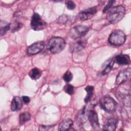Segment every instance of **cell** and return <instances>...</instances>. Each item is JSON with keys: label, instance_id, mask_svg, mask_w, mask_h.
<instances>
[{"label": "cell", "instance_id": "obj_1", "mask_svg": "<svg viewBox=\"0 0 131 131\" xmlns=\"http://www.w3.org/2000/svg\"><path fill=\"white\" fill-rule=\"evenodd\" d=\"M108 11L107 19L111 24H116L120 21L125 13V8L122 5L111 8Z\"/></svg>", "mask_w": 131, "mask_h": 131}, {"label": "cell", "instance_id": "obj_2", "mask_svg": "<svg viewBox=\"0 0 131 131\" xmlns=\"http://www.w3.org/2000/svg\"><path fill=\"white\" fill-rule=\"evenodd\" d=\"M66 45L65 40L60 37H53L48 41L47 48L53 54H56L62 51Z\"/></svg>", "mask_w": 131, "mask_h": 131}, {"label": "cell", "instance_id": "obj_3", "mask_svg": "<svg viewBox=\"0 0 131 131\" xmlns=\"http://www.w3.org/2000/svg\"><path fill=\"white\" fill-rule=\"evenodd\" d=\"M126 40V35L121 30H116L114 31L110 35L108 41L113 46H119L123 45Z\"/></svg>", "mask_w": 131, "mask_h": 131}, {"label": "cell", "instance_id": "obj_4", "mask_svg": "<svg viewBox=\"0 0 131 131\" xmlns=\"http://www.w3.org/2000/svg\"><path fill=\"white\" fill-rule=\"evenodd\" d=\"M100 105L104 111L112 113L115 111L117 107L116 101L109 96H105L100 101Z\"/></svg>", "mask_w": 131, "mask_h": 131}, {"label": "cell", "instance_id": "obj_5", "mask_svg": "<svg viewBox=\"0 0 131 131\" xmlns=\"http://www.w3.org/2000/svg\"><path fill=\"white\" fill-rule=\"evenodd\" d=\"M89 28L84 25H78L74 27L69 32L71 38L76 39L84 36L89 31Z\"/></svg>", "mask_w": 131, "mask_h": 131}, {"label": "cell", "instance_id": "obj_6", "mask_svg": "<svg viewBox=\"0 0 131 131\" xmlns=\"http://www.w3.org/2000/svg\"><path fill=\"white\" fill-rule=\"evenodd\" d=\"M46 26L45 21L42 19L41 16L36 13L33 14L31 20V26L35 31H39L43 29Z\"/></svg>", "mask_w": 131, "mask_h": 131}, {"label": "cell", "instance_id": "obj_7", "mask_svg": "<svg viewBox=\"0 0 131 131\" xmlns=\"http://www.w3.org/2000/svg\"><path fill=\"white\" fill-rule=\"evenodd\" d=\"M130 76L131 69L130 68H126L119 73L116 77V83L118 85L121 84L129 80L130 78Z\"/></svg>", "mask_w": 131, "mask_h": 131}, {"label": "cell", "instance_id": "obj_8", "mask_svg": "<svg viewBox=\"0 0 131 131\" xmlns=\"http://www.w3.org/2000/svg\"><path fill=\"white\" fill-rule=\"evenodd\" d=\"M96 12V7H93L80 11L78 15V17L82 21L86 20L92 18Z\"/></svg>", "mask_w": 131, "mask_h": 131}, {"label": "cell", "instance_id": "obj_9", "mask_svg": "<svg viewBox=\"0 0 131 131\" xmlns=\"http://www.w3.org/2000/svg\"><path fill=\"white\" fill-rule=\"evenodd\" d=\"M88 119L89 120L92 127L94 129L99 128V122L97 113L94 110H90L87 113Z\"/></svg>", "mask_w": 131, "mask_h": 131}, {"label": "cell", "instance_id": "obj_10", "mask_svg": "<svg viewBox=\"0 0 131 131\" xmlns=\"http://www.w3.org/2000/svg\"><path fill=\"white\" fill-rule=\"evenodd\" d=\"M45 46L43 41H37L30 45L27 49V53L30 55H35L42 50Z\"/></svg>", "mask_w": 131, "mask_h": 131}, {"label": "cell", "instance_id": "obj_11", "mask_svg": "<svg viewBox=\"0 0 131 131\" xmlns=\"http://www.w3.org/2000/svg\"><path fill=\"white\" fill-rule=\"evenodd\" d=\"M87 43L86 40H79L71 44L69 48V50L71 53L79 52L84 49Z\"/></svg>", "mask_w": 131, "mask_h": 131}, {"label": "cell", "instance_id": "obj_12", "mask_svg": "<svg viewBox=\"0 0 131 131\" xmlns=\"http://www.w3.org/2000/svg\"><path fill=\"white\" fill-rule=\"evenodd\" d=\"M118 120L114 117L110 118L106 120L104 123L103 130L108 131H114L117 126Z\"/></svg>", "mask_w": 131, "mask_h": 131}, {"label": "cell", "instance_id": "obj_13", "mask_svg": "<svg viewBox=\"0 0 131 131\" xmlns=\"http://www.w3.org/2000/svg\"><path fill=\"white\" fill-rule=\"evenodd\" d=\"M114 62L119 65H127L130 62V57L126 54H120L116 56L114 59Z\"/></svg>", "mask_w": 131, "mask_h": 131}, {"label": "cell", "instance_id": "obj_14", "mask_svg": "<svg viewBox=\"0 0 131 131\" xmlns=\"http://www.w3.org/2000/svg\"><path fill=\"white\" fill-rule=\"evenodd\" d=\"M119 98L125 106L129 107L130 106V91L128 92H121L118 94Z\"/></svg>", "mask_w": 131, "mask_h": 131}, {"label": "cell", "instance_id": "obj_15", "mask_svg": "<svg viewBox=\"0 0 131 131\" xmlns=\"http://www.w3.org/2000/svg\"><path fill=\"white\" fill-rule=\"evenodd\" d=\"M23 106V102L21 98L18 96L14 97L11 102V109L13 112L18 111Z\"/></svg>", "mask_w": 131, "mask_h": 131}, {"label": "cell", "instance_id": "obj_16", "mask_svg": "<svg viewBox=\"0 0 131 131\" xmlns=\"http://www.w3.org/2000/svg\"><path fill=\"white\" fill-rule=\"evenodd\" d=\"M114 63V60L113 58L109 59L108 60H107L103 64V66H102L101 74L102 75H105L110 73L113 67Z\"/></svg>", "mask_w": 131, "mask_h": 131}, {"label": "cell", "instance_id": "obj_17", "mask_svg": "<svg viewBox=\"0 0 131 131\" xmlns=\"http://www.w3.org/2000/svg\"><path fill=\"white\" fill-rule=\"evenodd\" d=\"M74 17H73V16H69L68 15L63 14L58 17L57 20V22L60 24H71L74 22Z\"/></svg>", "mask_w": 131, "mask_h": 131}, {"label": "cell", "instance_id": "obj_18", "mask_svg": "<svg viewBox=\"0 0 131 131\" xmlns=\"http://www.w3.org/2000/svg\"><path fill=\"white\" fill-rule=\"evenodd\" d=\"M73 124V122L72 120L68 119L60 122L59 125V130H68L70 129Z\"/></svg>", "mask_w": 131, "mask_h": 131}, {"label": "cell", "instance_id": "obj_19", "mask_svg": "<svg viewBox=\"0 0 131 131\" xmlns=\"http://www.w3.org/2000/svg\"><path fill=\"white\" fill-rule=\"evenodd\" d=\"M85 107H83L79 112L77 115V122L79 125H82L86 121V115H85Z\"/></svg>", "mask_w": 131, "mask_h": 131}, {"label": "cell", "instance_id": "obj_20", "mask_svg": "<svg viewBox=\"0 0 131 131\" xmlns=\"http://www.w3.org/2000/svg\"><path fill=\"white\" fill-rule=\"evenodd\" d=\"M28 74L32 79L37 80L40 77L42 74V72L39 69L35 68L31 69Z\"/></svg>", "mask_w": 131, "mask_h": 131}, {"label": "cell", "instance_id": "obj_21", "mask_svg": "<svg viewBox=\"0 0 131 131\" xmlns=\"http://www.w3.org/2000/svg\"><path fill=\"white\" fill-rule=\"evenodd\" d=\"M85 90L87 94L84 99V101L85 103H88L92 99L94 93V87L92 85H88L85 88Z\"/></svg>", "mask_w": 131, "mask_h": 131}, {"label": "cell", "instance_id": "obj_22", "mask_svg": "<svg viewBox=\"0 0 131 131\" xmlns=\"http://www.w3.org/2000/svg\"><path fill=\"white\" fill-rule=\"evenodd\" d=\"M31 115L28 112H25L21 113L19 118V122L20 125H22L30 120Z\"/></svg>", "mask_w": 131, "mask_h": 131}, {"label": "cell", "instance_id": "obj_23", "mask_svg": "<svg viewBox=\"0 0 131 131\" xmlns=\"http://www.w3.org/2000/svg\"><path fill=\"white\" fill-rule=\"evenodd\" d=\"M23 26V25L21 22L15 19L12 24H10V29L13 32H14L20 30L22 28Z\"/></svg>", "mask_w": 131, "mask_h": 131}, {"label": "cell", "instance_id": "obj_24", "mask_svg": "<svg viewBox=\"0 0 131 131\" xmlns=\"http://www.w3.org/2000/svg\"><path fill=\"white\" fill-rule=\"evenodd\" d=\"M9 29H10V24L4 22V25L3 26H1V36H2L5 34Z\"/></svg>", "mask_w": 131, "mask_h": 131}, {"label": "cell", "instance_id": "obj_25", "mask_svg": "<svg viewBox=\"0 0 131 131\" xmlns=\"http://www.w3.org/2000/svg\"><path fill=\"white\" fill-rule=\"evenodd\" d=\"M64 91L69 95H72L74 92V89L72 85L70 84H67L64 87Z\"/></svg>", "mask_w": 131, "mask_h": 131}, {"label": "cell", "instance_id": "obj_26", "mask_svg": "<svg viewBox=\"0 0 131 131\" xmlns=\"http://www.w3.org/2000/svg\"><path fill=\"white\" fill-rule=\"evenodd\" d=\"M72 78L73 75L72 73L69 71H67L63 76V79L66 82H69L71 81V80L72 79Z\"/></svg>", "mask_w": 131, "mask_h": 131}, {"label": "cell", "instance_id": "obj_27", "mask_svg": "<svg viewBox=\"0 0 131 131\" xmlns=\"http://www.w3.org/2000/svg\"><path fill=\"white\" fill-rule=\"evenodd\" d=\"M115 2V1H109L108 2L107 4H106V5L104 8V9L103 10V12L105 13V12H107L112 8V6H113V5L114 4V3Z\"/></svg>", "mask_w": 131, "mask_h": 131}, {"label": "cell", "instance_id": "obj_28", "mask_svg": "<svg viewBox=\"0 0 131 131\" xmlns=\"http://www.w3.org/2000/svg\"><path fill=\"white\" fill-rule=\"evenodd\" d=\"M54 128V126H51V125H40L39 128V130H43V131H46V130H51Z\"/></svg>", "mask_w": 131, "mask_h": 131}, {"label": "cell", "instance_id": "obj_29", "mask_svg": "<svg viewBox=\"0 0 131 131\" xmlns=\"http://www.w3.org/2000/svg\"><path fill=\"white\" fill-rule=\"evenodd\" d=\"M75 4L71 1H69L67 3V7L69 10H73L75 8Z\"/></svg>", "mask_w": 131, "mask_h": 131}, {"label": "cell", "instance_id": "obj_30", "mask_svg": "<svg viewBox=\"0 0 131 131\" xmlns=\"http://www.w3.org/2000/svg\"><path fill=\"white\" fill-rule=\"evenodd\" d=\"M22 100L25 104H28L30 102V98L26 96H23L22 97Z\"/></svg>", "mask_w": 131, "mask_h": 131}]
</instances>
